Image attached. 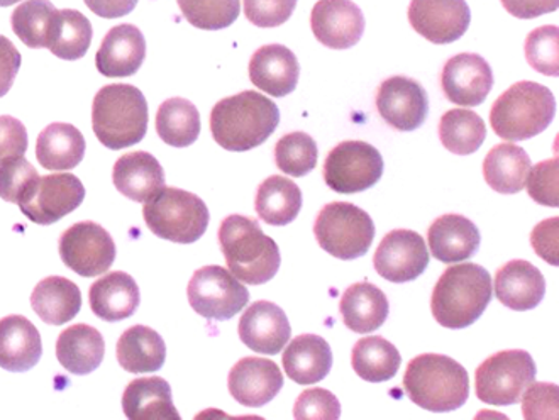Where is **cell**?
Wrapping results in <instances>:
<instances>
[{
    "mask_svg": "<svg viewBox=\"0 0 559 420\" xmlns=\"http://www.w3.org/2000/svg\"><path fill=\"white\" fill-rule=\"evenodd\" d=\"M525 58L536 72L546 76L559 73V31L556 26L537 27L525 39Z\"/></svg>",
    "mask_w": 559,
    "mask_h": 420,
    "instance_id": "44",
    "label": "cell"
},
{
    "mask_svg": "<svg viewBox=\"0 0 559 420\" xmlns=\"http://www.w3.org/2000/svg\"><path fill=\"white\" fill-rule=\"evenodd\" d=\"M147 103L140 88L112 84L100 88L92 104V128L106 148H129L147 133Z\"/></svg>",
    "mask_w": 559,
    "mask_h": 420,
    "instance_id": "5",
    "label": "cell"
},
{
    "mask_svg": "<svg viewBox=\"0 0 559 420\" xmlns=\"http://www.w3.org/2000/svg\"><path fill=\"white\" fill-rule=\"evenodd\" d=\"M299 60L287 46L266 45L251 57V82L272 97L292 94L299 84Z\"/></svg>",
    "mask_w": 559,
    "mask_h": 420,
    "instance_id": "22",
    "label": "cell"
},
{
    "mask_svg": "<svg viewBox=\"0 0 559 420\" xmlns=\"http://www.w3.org/2000/svg\"><path fill=\"white\" fill-rule=\"evenodd\" d=\"M496 296L512 311H533L545 299V277L533 263L512 260L497 272Z\"/></svg>",
    "mask_w": 559,
    "mask_h": 420,
    "instance_id": "24",
    "label": "cell"
},
{
    "mask_svg": "<svg viewBox=\"0 0 559 420\" xmlns=\"http://www.w3.org/2000/svg\"><path fill=\"white\" fill-rule=\"evenodd\" d=\"M559 0H502V5L509 14L519 20H534L539 15L555 12Z\"/></svg>",
    "mask_w": 559,
    "mask_h": 420,
    "instance_id": "53",
    "label": "cell"
},
{
    "mask_svg": "<svg viewBox=\"0 0 559 420\" xmlns=\"http://www.w3.org/2000/svg\"><path fill=\"white\" fill-rule=\"evenodd\" d=\"M183 17L197 29L219 31L239 17V0H177Z\"/></svg>",
    "mask_w": 559,
    "mask_h": 420,
    "instance_id": "43",
    "label": "cell"
},
{
    "mask_svg": "<svg viewBox=\"0 0 559 420\" xmlns=\"http://www.w3.org/2000/svg\"><path fill=\"white\" fill-rule=\"evenodd\" d=\"M558 229V217H551V219L537 224L531 235V244H533L534 251L552 266L559 265Z\"/></svg>",
    "mask_w": 559,
    "mask_h": 420,
    "instance_id": "51",
    "label": "cell"
},
{
    "mask_svg": "<svg viewBox=\"0 0 559 420\" xmlns=\"http://www.w3.org/2000/svg\"><path fill=\"white\" fill-rule=\"evenodd\" d=\"M254 207L263 223L270 226H288L299 217L302 192L290 179L273 175L258 187Z\"/></svg>",
    "mask_w": 559,
    "mask_h": 420,
    "instance_id": "36",
    "label": "cell"
},
{
    "mask_svg": "<svg viewBox=\"0 0 559 420\" xmlns=\"http://www.w3.org/2000/svg\"><path fill=\"white\" fill-rule=\"evenodd\" d=\"M245 14L258 27H276L287 23L299 0H242Z\"/></svg>",
    "mask_w": 559,
    "mask_h": 420,
    "instance_id": "49",
    "label": "cell"
},
{
    "mask_svg": "<svg viewBox=\"0 0 559 420\" xmlns=\"http://www.w3.org/2000/svg\"><path fill=\"white\" fill-rule=\"evenodd\" d=\"M85 148L84 134L75 125L53 122L38 136L36 158L45 170H73L84 159Z\"/></svg>",
    "mask_w": 559,
    "mask_h": 420,
    "instance_id": "32",
    "label": "cell"
},
{
    "mask_svg": "<svg viewBox=\"0 0 559 420\" xmlns=\"http://www.w3.org/2000/svg\"><path fill=\"white\" fill-rule=\"evenodd\" d=\"M23 57L12 45L11 39L0 35V97L8 95L14 84L15 76L20 73Z\"/></svg>",
    "mask_w": 559,
    "mask_h": 420,
    "instance_id": "52",
    "label": "cell"
},
{
    "mask_svg": "<svg viewBox=\"0 0 559 420\" xmlns=\"http://www.w3.org/2000/svg\"><path fill=\"white\" fill-rule=\"evenodd\" d=\"M556 115L552 92L536 82H518L507 88L490 110L493 133L506 141H525L543 133Z\"/></svg>",
    "mask_w": 559,
    "mask_h": 420,
    "instance_id": "6",
    "label": "cell"
},
{
    "mask_svg": "<svg viewBox=\"0 0 559 420\" xmlns=\"http://www.w3.org/2000/svg\"><path fill=\"white\" fill-rule=\"evenodd\" d=\"M92 36H94V29L91 21L82 12L75 9H63L55 14L46 48L61 60H80L87 55Z\"/></svg>",
    "mask_w": 559,
    "mask_h": 420,
    "instance_id": "37",
    "label": "cell"
},
{
    "mask_svg": "<svg viewBox=\"0 0 559 420\" xmlns=\"http://www.w3.org/2000/svg\"><path fill=\"white\" fill-rule=\"evenodd\" d=\"M294 417L297 420H337L341 417L340 400L324 388H310L295 401Z\"/></svg>",
    "mask_w": 559,
    "mask_h": 420,
    "instance_id": "46",
    "label": "cell"
},
{
    "mask_svg": "<svg viewBox=\"0 0 559 420\" xmlns=\"http://www.w3.org/2000/svg\"><path fill=\"white\" fill-rule=\"evenodd\" d=\"M87 8L104 20H118L133 12L140 0H84Z\"/></svg>",
    "mask_w": 559,
    "mask_h": 420,
    "instance_id": "54",
    "label": "cell"
},
{
    "mask_svg": "<svg viewBox=\"0 0 559 420\" xmlns=\"http://www.w3.org/2000/svg\"><path fill=\"white\" fill-rule=\"evenodd\" d=\"M156 133L174 148H187L201 136V115L182 97L165 100L156 115Z\"/></svg>",
    "mask_w": 559,
    "mask_h": 420,
    "instance_id": "39",
    "label": "cell"
},
{
    "mask_svg": "<svg viewBox=\"0 0 559 420\" xmlns=\"http://www.w3.org/2000/svg\"><path fill=\"white\" fill-rule=\"evenodd\" d=\"M91 309L106 322H121L138 311L141 302L140 287L131 275L110 272L98 278L88 292Z\"/></svg>",
    "mask_w": 559,
    "mask_h": 420,
    "instance_id": "27",
    "label": "cell"
},
{
    "mask_svg": "<svg viewBox=\"0 0 559 420\" xmlns=\"http://www.w3.org/2000/svg\"><path fill=\"white\" fill-rule=\"evenodd\" d=\"M404 391L420 409L436 413L453 412L468 400V373L453 358L435 352L420 355L408 363Z\"/></svg>",
    "mask_w": 559,
    "mask_h": 420,
    "instance_id": "3",
    "label": "cell"
},
{
    "mask_svg": "<svg viewBox=\"0 0 559 420\" xmlns=\"http://www.w3.org/2000/svg\"><path fill=\"white\" fill-rule=\"evenodd\" d=\"M385 164L374 146L365 141H344L329 152L324 182L337 193L365 192L382 179Z\"/></svg>",
    "mask_w": 559,
    "mask_h": 420,
    "instance_id": "10",
    "label": "cell"
},
{
    "mask_svg": "<svg viewBox=\"0 0 559 420\" xmlns=\"http://www.w3.org/2000/svg\"><path fill=\"white\" fill-rule=\"evenodd\" d=\"M441 85L450 103L465 107L480 106L493 87V72L480 55H456L444 64Z\"/></svg>",
    "mask_w": 559,
    "mask_h": 420,
    "instance_id": "18",
    "label": "cell"
},
{
    "mask_svg": "<svg viewBox=\"0 0 559 420\" xmlns=\"http://www.w3.org/2000/svg\"><path fill=\"white\" fill-rule=\"evenodd\" d=\"M340 311L344 326L353 333H374L389 319L390 303L377 285L358 281L341 297Z\"/></svg>",
    "mask_w": 559,
    "mask_h": 420,
    "instance_id": "29",
    "label": "cell"
},
{
    "mask_svg": "<svg viewBox=\"0 0 559 420\" xmlns=\"http://www.w3.org/2000/svg\"><path fill=\"white\" fill-rule=\"evenodd\" d=\"M521 400L524 419H558V386L555 383H531Z\"/></svg>",
    "mask_w": 559,
    "mask_h": 420,
    "instance_id": "48",
    "label": "cell"
},
{
    "mask_svg": "<svg viewBox=\"0 0 559 420\" xmlns=\"http://www.w3.org/2000/svg\"><path fill=\"white\" fill-rule=\"evenodd\" d=\"M106 343L103 334L88 324L63 331L57 341V358L72 375H88L103 364Z\"/></svg>",
    "mask_w": 559,
    "mask_h": 420,
    "instance_id": "31",
    "label": "cell"
},
{
    "mask_svg": "<svg viewBox=\"0 0 559 420\" xmlns=\"http://www.w3.org/2000/svg\"><path fill=\"white\" fill-rule=\"evenodd\" d=\"M431 254L441 263L454 265L475 256L481 236L472 220L460 214H447L436 219L427 232Z\"/></svg>",
    "mask_w": 559,
    "mask_h": 420,
    "instance_id": "23",
    "label": "cell"
},
{
    "mask_svg": "<svg viewBox=\"0 0 559 420\" xmlns=\"http://www.w3.org/2000/svg\"><path fill=\"white\" fill-rule=\"evenodd\" d=\"M401 363L399 349L382 336L364 337L353 348V370L365 382H389L397 375Z\"/></svg>",
    "mask_w": 559,
    "mask_h": 420,
    "instance_id": "38",
    "label": "cell"
},
{
    "mask_svg": "<svg viewBox=\"0 0 559 420\" xmlns=\"http://www.w3.org/2000/svg\"><path fill=\"white\" fill-rule=\"evenodd\" d=\"M312 33L331 50H348L364 38L365 15L352 0H319L310 15Z\"/></svg>",
    "mask_w": 559,
    "mask_h": 420,
    "instance_id": "17",
    "label": "cell"
},
{
    "mask_svg": "<svg viewBox=\"0 0 559 420\" xmlns=\"http://www.w3.org/2000/svg\"><path fill=\"white\" fill-rule=\"evenodd\" d=\"M282 363L292 382L314 385L322 382L333 368V351L324 337L302 334L292 339Z\"/></svg>",
    "mask_w": 559,
    "mask_h": 420,
    "instance_id": "28",
    "label": "cell"
},
{
    "mask_svg": "<svg viewBox=\"0 0 559 420\" xmlns=\"http://www.w3.org/2000/svg\"><path fill=\"white\" fill-rule=\"evenodd\" d=\"M491 297L493 284L484 266L454 263L432 290V315L442 327L466 329L484 315Z\"/></svg>",
    "mask_w": 559,
    "mask_h": 420,
    "instance_id": "2",
    "label": "cell"
},
{
    "mask_svg": "<svg viewBox=\"0 0 559 420\" xmlns=\"http://www.w3.org/2000/svg\"><path fill=\"white\" fill-rule=\"evenodd\" d=\"M378 115L393 129L416 131L429 115V97L417 80L408 76L386 79L377 92Z\"/></svg>",
    "mask_w": 559,
    "mask_h": 420,
    "instance_id": "15",
    "label": "cell"
},
{
    "mask_svg": "<svg viewBox=\"0 0 559 420\" xmlns=\"http://www.w3.org/2000/svg\"><path fill=\"white\" fill-rule=\"evenodd\" d=\"M219 244L229 272L250 285L269 284L280 269V250L250 217H226L221 223Z\"/></svg>",
    "mask_w": 559,
    "mask_h": 420,
    "instance_id": "4",
    "label": "cell"
},
{
    "mask_svg": "<svg viewBox=\"0 0 559 420\" xmlns=\"http://www.w3.org/2000/svg\"><path fill=\"white\" fill-rule=\"evenodd\" d=\"M536 373L530 352L522 349L497 352L476 370V397L490 406H515L525 388L536 382Z\"/></svg>",
    "mask_w": 559,
    "mask_h": 420,
    "instance_id": "9",
    "label": "cell"
},
{
    "mask_svg": "<svg viewBox=\"0 0 559 420\" xmlns=\"http://www.w3.org/2000/svg\"><path fill=\"white\" fill-rule=\"evenodd\" d=\"M530 180H525V187L530 197L540 205L558 207V158L540 161L530 170Z\"/></svg>",
    "mask_w": 559,
    "mask_h": 420,
    "instance_id": "47",
    "label": "cell"
},
{
    "mask_svg": "<svg viewBox=\"0 0 559 420\" xmlns=\"http://www.w3.org/2000/svg\"><path fill=\"white\" fill-rule=\"evenodd\" d=\"M31 305L45 324L63 326L79 315L82 293L69 278L48 277L36 285Z\"/></svg>",
    "mask_w": 559,
    "mask_h": 420,
    "instance_id": "33",
    "label": "cell"
},
{
    "mask_svg": "<svg viewBox=\"0 0 559 420\" xmlns=\"http://www.w3.org/2000/svg\"><path fill=\"white\" fill-rule=\"evenodd\" d=\"M227 386L241 406L263 407L272 401L284 386L278 364L263 358H242L233 367Z\"/></svg>",
    "mask_w": 559,
    "mask_h": 420,
    "instance_id": "20",
    "label": "cell"
},
{
    "mask_svg": "<svg viewBox=\"0 0 559 420\" xmlns=\"http://www.w3.org/2000/svg\"><path fill=\"white\" fill-rule=\"evenodd\" d=\"M85 199L84 183L72 173L39 177L35 187L20 202L21 213L39 226L58 223L79 208Z\"/></svg>",
    "mask_w": 559,
    "mask_h": 420,
    "instance_id": "13",
    "label": "cell"
},
{
    "mask_svg": "<svg viewBox=\"0 0 559 420\" xmlns=\"http://www.w3.org/2000/svg\"><path fill=\"white\" fill-rule=\"evenodd\" d=\"M280 124L273 100L254 91L226 97L211 112V133L227 152H250L265 143Z\"/></svg>",
    "mask_w": 559,
    "mask_h": 420,
    "instance_id": "1",
    "label": "cell"
},
{
    "mask_svg": "<svg viewBox=\"0 0 559 420\" xmlns=\"http://www.w3.org/2000/svg\"><path fill=\"white\" fill-rule=\"evenodd\" d=\"M146 58V39L134 24L112 27L95 55L98 73L109 79L131 76Z\"/></svg>",
    "mask_w": 559,
    "mask_h": 420,
    "instance_id": "21",
    "label": "cell"
},
{
    "mask_svg": "<svg viewBox=\"0 0 559 420\" xmlns=\"http://www.w3.org/2000/svg\"><path fill=\"white\" fill-rule=\"evenodd\" d=\"M147 229L158 238L192 244L207 231L209 208L201 197L187 190L163 187L143 208Z\"/></svg>",
    "mask_w": 559,
    "mask_h": 420,
    "instance_id": "7",
    "label": "cell"
},
{
    "mask_svg": "<svg viewBox=\"0 0 559 420\" xmlns=\"http://www.w3.org/2000/svg\"><path fill=\"white\" fill-rule=\"evenodd\" d=\"M319 247L337 260H356L370 251L374 224L364 208L349 202L324 205L314 224Z\"/></svg>",
    "mask_w": 559,
    "mask_h": 420,
    "instance_id": "8",
    "label": "cell"
},
{
    "mask_svg": "<svg viewBox=\"0 0 559 420\" xmlns=\"http://www.w3.org/2000/svg\"><path fill=\"white\" fill-rule=\"evenodd\" d=\"M531 170V158L525 149L503 143L491 148L484 161L485 182L503 195H514L525 187Z\"/></svg>",
    "mask_w": 559,
    "mask_h": 420,
    "instance_id": "35",
    "label": "cell"
},
{
    "mask_svg": "<svg viewBox=\"0 0 559 420\" xmlns=\"http://www.w3.org/2000/svg\"><path fill=\"white\" fill-rule=\"evenodd\" d=\"M43 357L41 336L35 324L23 315L0 319V368L24 373Z\"/></svg>",
    "mask_w": 559,
    "mask_h": 420,
    "instance_id": "25",
    "label": "cell"
},
{
    "mask_svg": "<svg viewBox=\"0 0 559 420\" xmlns=\"http://www.w3.org/2000/svg\"><path fill=\"white\" fill-rule=\"evenodd\" d=\"M318 158V143L306 133L285 134L275 146L276 167L295 179L314 170Z\"/></svg>",
    "mask_w": 559,
    "mask_h": 420,
    "instance_id": "42",
    "label": "cell"
},
{
    "mask_svg": "<svg viewBox=\"0 0 559 420\" xmlns=\"http://www.w3.org/2000/svg\"><path fill=\"white\" fill-rule=\"evenodd\" d=\"M61 262L84 278L106 273L116 260V242L100 224L84 220L73 224L58 242Z\"/></svg>",
    "mask_w": 559,
    "mask_h": 420,
    "instance_id": "12",
    "label": "cell"
},
{
    "mask_svg": "<svg viewBox=\"0 0 559 420\" xmlns=\"http://www.w3.org/2000/svg\"><path fill=\"white\" fill-rule=\"evenodd\" d=\"M408 23L427 41L450 45L468 31L472 11L466 0H413Z\"/></svg>",
    "mask_w": 559,
    "mask_h": 420,
    "instance_id": "16",
    "label": "cell"
},
{
    "mask_svg": "<svg viewBox=\"0 0 559 420\" xmlns=\"http://www.w3.org/2000/svg\"><path fill=\"white\" fill-rule=\"evenodd\" d=\"M122 409L129 420H180L171 400L170 383L159 376L129 383L122 395Z\"/></svg>",
    "mask_w": 559,
    "mask_h": 420,
    "instance_id": "30",
    "label": "cell"
},
{
    "mask_svg": "<svg viewBox=\"0 0 559 420\" xmlns=\"http://www.w3.org/2000/svg\"><path fill=\"white\" fill-rule=\"evenodd\" d=\"M116 355L128 373H156L167 360V346L152 327L133 326L119 337Z\"/></svg>",
    "mask_w": 559,
    "mask_h": 420,
    "instance_id": "34",
    "label": "cell"
},
{
    "mask_svg": "<svg viewBox=\"0 0 559 420\" xmlns=\"http://www.w3.org/2000/svg\"><path fill=\"white\" fill-rule=\"evenodd\" d=\"M38 179V171L23 156L5 159L0 164V199L20 204Z\"/></svg>",
    "mask_w": 559,
    "mask_h": 420,
    "instance_id": "45",
    "label": "cell"
},
{
    "mask_svg": "<svg viewBox=\"0 0 559 420\" xmlns=\"http://www.w3.org/2000/svg\"><path fill=\"white\" fill-rule=\"evenodd\" d=\"M112 182L129 201L146 204L165 187V171L150 153H128L114 165Z\"/></svg>",
    "mask_w": 559,
    "mask_h": 420,
    "instance_id": "26",
    "label": "cell"
},
{
    "mask_svg": "<svg viewBox=\"0 0 559 420\" xmlns=\"http://www.w3.org/2000/svg\"><path fill=\"white\" fill-rule=\"evenodd\" d=\"M439 137L448 152L468 156L481 148L487 137V125L473 110H448L439 121Z\"/></svg>",
    "mask_w": 559,
    "mask_h": 420,
    "instance_id": "40",
    "label": "cell"
},
{
    "mask_svg": "<svg viewBox=\"0 0 559 420\" xmlns=\"http://www.w3.org/2000/svg\"><path fill=\"white\" fill-rule=\"evenodd\" d=\"M238 333L242 345L272 357L288 345L292 327L287 314L278 305L260 300L242 314Z\"/></svg>",
    "mask_w": 559,
    "mask_h": 420,
    "instance_id": "19",
    "label": "cell"
},
{
    "mask_svg": "<svg viewBox=\"0 0 559 420\" xmlns=\"http://www.w3.org/2000/svg\"><path fill=\"white\" fill-rule=\"evenodd\" d=\"M374 269L392 284L416 280L429 265V251L419 232L395 229L389 232L374 251Z\"/></svg>",
    "mask_w": 559,
    "mask_h": 420,
    "instance_id": "14",
    "label": "cell"
},
{
    "mask_svg": "<svg viewBox=\"0 0 559 420\" xmlns=\"http://www.w3.org/2000/svg\"><path fill=\"white\" fill-rule=\"evenodd\" d=\"M21 0H0V8H11L12 4H17Z\"/></svg>",
    "mask_w": 559,
    "mask_h": 420,
    "instance_id": "55",
    "label": "cell"
},
{
    "mask_svg": "<svg viewBox=\"0 0 559 420\" xmlns=\"http://www.w3.org/2000/svg\"><path fill=\"white\" fill-rule=\"evenodd\" d=\"M187 296L193 311L212 321H229L250 302L248 288L231 272L216 265L193 273Z\"/></svg>",
    "mask_w": 559,
    "mask_h": 420,
    "instance_id": "11",
    "label": "cell"
},
{
    "mask_svg": "<svg viewBox=\"0 0 559 420\" xmlns=\"http://www.w3.org/2000/svg\"><path fill=\"white\" fill-rule=\"evenodd\" d=\"M27 152V133L23 122L12 116H0V164Z\"/></svg>",
    "mask_w": 559,
    "mask_h": 420,
    "instance_id": "50",
    "label": "cell"
},
{
    "mask_svg": "<svg viewBox=\"0 0 559 420\" xmlns=\"http://www.w3.org/2000/svg\"><path fill=\"white\" fill-rule=\"evenodd\" d=\"M58 9L49 0H26L17 5L11 15V26L15 36L33 50L46 48L49 27Z\"/></svg>",
    "mask_w": 559,
    "mask_h": 420,
    "instance_id": "41",
    "label": "cell"
}]
</instances>
